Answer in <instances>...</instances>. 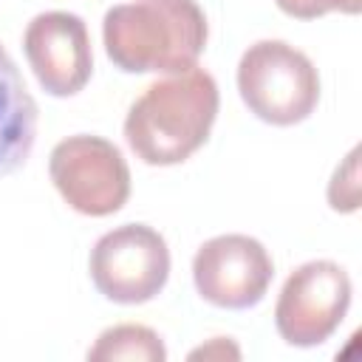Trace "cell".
Here are the masks:
<instances>
[{
  "mask_svg": "<svg viewBox=\"0 0 362 362\" xmlns=\"http://www.w3.org/2000/svg\"><path fill=\"white\" fill-rule=\"evenodd\" d=\"M218 85L204 68H189L153 82L127 110V147L153 167L187 161L206 139L218 116Z\"/></svg>",
  "mask_w": 362,
  "mask_h": 362,
  "instance_id": "cell-1",
  "label": "cell"
},
{
  "mask_svg": "<svg viewBox=\"0 0 362 362\" xmlns=\"http://www.w3.org/2000/svg\"><path fill=\"white\" fill-rule=\"evenodd\" d=\"M206 17L195 0H136L102 20L107 59L124 74H181L206 45Z\"/></svg>",
  "mask_w": 362,
  "mask_h": 362,
  "instance_id": "cell-2",
  "label": "cell"
},
{
  "mask_svg": "<svg viewBox=\"0 0 362 362\" xmlns=\"http://www.w3.org/2000/svg\"><path fill=\"white\" fill-rule=\"evenodd\" d=\"M238 90L243 105L263 122L288 127L311 116L320 102L314 62L283 40L249 45L238 62Z\"/></svg>",
  "mask_w": 362,
  "mask_h": 362,
  "instance_id": "cell-3",
  "label": "cell"
},
{
  "mask_svg": "<svg viewBox=\"0 0 362 362\" xmlns=\"http://www.w3.org/2000/svg\"><path fill=\"white\" fill-rule=\"evenodd\" d=\"M48 173L62 201L90 218L119 212L130 198V167L122 150L102 136H68L48 158Z\"/></svg>",
  "mask_w": 362,
  "mask_h": 362,
  "instance_id": "cell-4",
  "label": "cell"
},
{
  "mask_svg": "<svg viewBox=\"0 0 362 362\" xmlns=\"http://www.w3.org/2000/svg\"><path fill=\"white\" fill-rule=\"evenodd\" d=\"M90 280L113 303L153 300L170 277L167 240L147 223H124L105 232L90 249Z\"/></svg>",
  "mask_w": 362,
  "mask_h": 362,
  "instance_id": "cell-5",
  "label": "cell"
},
{
  "mask_svg": "<svg viewBox=\"0 0 362 362\" xmlns=\"http://www.w3.org/2000/svg\"><path fill=\"white\" fill-rule=\"evenodd\" d=\"M348 305V272L334 260H308L286 277L274 305V325L288 345L314 348L339 328Z\"/></svg>",
  "mask_w": 362,
  "mask_h": 362,
  "instance_id": "cell-6",
  "label": "cell"
},
{
  "mask_svg": "<svg viewBox=\"0 0 362 362\" xmlns=\"http://www.w3.org/2000/svg\"><path fill=\"white\" fill-rule=\"evenodd\" d=\"M274 277V263L260 240L249 235H218L192 257V280L198 294L218 305L243 311L257 305Z\"/></svg>",
  "mask_w": 362,
  "mask_h": 362,
  "instance_id": "cell-7",
  "label": "cell"
},
{
  "mask_svg": "<svg viewBox=\"0 0 362 362\" xmlns=\"http://www.w3.org/2000/svg\"><path fill=\"white\" fill-rule=\"evenodd\" d=\"M23 48L37 82L51 96L79 93L93 74L88 25L71 11L37 14L23 34Z\"/></svg>",
  "mask_w": 362,
  "mask_h": 362,
  "instance_id": "cell-8",
  "label": "cell"
},
{
  "mask_svg": "<svg viewBox=\"0 0 362 362\" xmlns=\"http://www.w3.org/2000/svg\"><path fill=\"white\" fill-rule=\"evenodd\" d=\"M37 139V102L8 51L0 45V175L25 164Z\"/></svg>",
  "mask_w": 362,
  "mask_h": 362,
  "instance_id": "cell-9",
  "label": "cell"
},
{
  "mask_svg": "<svg viewBox=\"0 0 362 362\" xmlns=\"http://www.w3.org/2000/svg\"><path fill=\"white\" fill-rule=\"evenodd\" d=\"M90 362H164L167 359V348L161 342V337L139 322H122L113 328H105L99 334V339L93 342V348L88 351Z\"/></svg>",
  "mask_w": 362,
  "mask_h": 362,
  "instance_id": "cell-10",
  "label": "cell"
},
{
  "mask_svg": "<svg viewBox=\"0 0 362 362\" xmlns=\"http://www.w3.org/2000/svg\"><path fill=\"white\" fill-rule=\"evenodd\" d=\"M356 158H359V150L354 147L345 158L342 167H337L331 184H328V201L337 212H354L359 206V173H356Z\"/></svg>",
  "mask_w": 362,
  "mask_h": 362,
  "instance_id": "cell-11",
  "label": "cell"
},
{
  "mask_svg": "<svg viewBox=\"0 0 362 362\" xmlns=\"http://www.w3.org/2000/svg\"><path fill=\"white\" fill-rule=\"evenodd\" d=\"M274 3L283 14L297 20H314L328 11H345V14L359 11V0H274Z\"/></svg>",
  "mask_w": 362,
  "mask_h": 362,
  "instance_id": "cell-12",
  "label": "cell"
},
{
  "mask_svg": "<svg viewBox=\"0 0 362 362\" xmlns=\"http://www.w3.org/2000/svg\"><path fill=\"white\" fill-rule=\"evenodd\" d=\"M226 354H229L232 359H238V356H240V351H238L232 342H226L223 337H218V339H212L209 345L195 348V351L189 354V359H201V356H204V359H209V356H226Z\"/></svg>",
  "mask_w": 362,
  "mask_h": 362,
  "instance_id": "cell-13",
  "label": "cell"
}]
</instances>
